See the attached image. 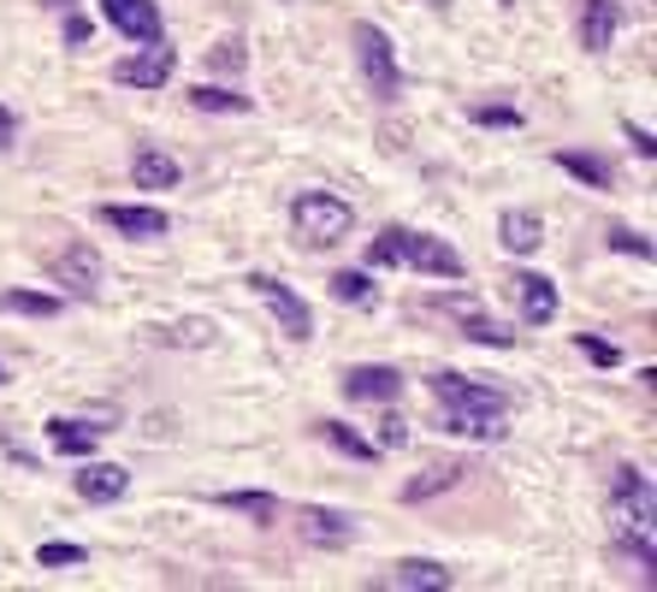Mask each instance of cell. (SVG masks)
Wrapping results in <instances>:
<instances>
[{"label":"cell","instance_id":"9a60e30c","mask_svg":"<svg viewBox=\"0 0 657 592\" xmlns=\"http://www.w3.org/2000/svg\"><path fill=\"white\" fill-rule=\"evenodd\" d=\"M54 278H60V285H72L78 296H90L101 285V255L90 249V243H72L65 255H54Z\"/></svg>","mask_w":657,"mask_h":592},{"label":"cell","instance_id":"484cf974","mask_svg":"<svg viewBox=\"0 0 657 592\" xmlns=\"http://www.w3.org/2000/svg\"><path fill=\"white\" fill-rule=\"evenodd\" d=\"M403 249H409V225H386V232L368 243V261L373 267H403Z\"/></svg>","mask_w":657,"mask_h":592},{"label":"cell","instance_id":"e575fe53","mask_svg":"<svg viewBox=\"0 0 657 592\" xmlns=\"http://www.w3.org/2000/svg\"><path fill=\"white\" fill-rule=\"evenodd\" d=\"M12 143H19V113L0 108V149H12Z\"/></svg>","mask_w":657,"mask_h":592},{"label":"cell","instance_id":"9c48e42d","mask_svg":"<svg viewBox=\"0 0 657 592\" xmlns=\"http://www.w3.org/2000/svg\"><path fill=\"white\" fill-rule=\"evenodd\" d=\"M510 296H515V303H522V320L527 326H551V320H557V285H551V278L545 273H515L510 278Z\"/></svg>","mask_w":657,"mask_h":592},{"label":"cell","instance_id":"8992f818","mask_svg":"<svg viewBox=\"0 0 657 592\" xmlns=\"http://www.w3.org/2000/svg\"><path fill=\"white\" fill-rule=\"evenodd\" d=\"M172 72H178V48H166V37L143 42V54H131V60L113 65V78L131 83V90H161Z\"/></svg>","mask_w":657,"mask_h":592},{"label":"cell","instance_id":"8fae6325","mask_svg":"<svg viewBox=\"0 0 657 592\" xmlns=\"http://www.w3.org/2000/svg\"><path fill=\"white\" fill-rule=\"evenodd\" d=\"M403 261H409V267H421V273H432V278H462V273H469L451 243H444V237H427V232H409Z\"/></svg>","mask_w":657,"mask_h":592},{"label":"cell","instance_id":"30bf717a","mask_svg":"<svg viewBox=\"0 0 657 592\" xmlns=\"http://www.w3.org/2000/svg\"><path fill=\"white\" fill-rule=\"evenodd\" d=\"M101 220H107L119 237H136V243H154V237L172 232V220L161 214V207H131V202H107V207H101Z\"/></svg>","mask_w":657,"mask_h":592},{"label":"cell","instance_id":"cb8c5ba5","mask_svg":"<svg viewBox=\"0 0 657 592\" xmlns=\"http://www.w3.org/2000/svg\"><path fill=\"white\" fill-rule=\"evenodd\" d=\"M219 510L255 516L267 528V521H279V498H273V492H219Z\"/></svg>","mask_w":657,"mask_h":592},{"label":"cell","instance_id":"e0dca14e","mask_svg":"<svg viewBox=\"0 0 657 592\" xmlns=\"http://www.w3.org/2000/svg\"><path fill=\"white\" fill-rule=\"evenodd\" d=\"M125 486H131V474L119 462H90L78 474V498L83 503H113V498H125Z\"/></svg>","mask_w":657,"mask_h":592},{"label":"cell","instance_id":"836d02e7","mask_svg":"<svg viewBox=\"0 0 657 592\" xmlns=\"http://www.w3.org/2000/svg\"><path fill=\"white\" fill-rule=\"evenodd\" d=\"M474 125H522L515 108H474Z\"/></svg>","mask_w":657,"mask_h":592},{"label":"cell","instance_id":"4fadbf2b","mask_svg":"<svg viewBox=\"0 0 657 592\" xmlns=\"http://www.w3.org/2000/svg\"><path fill=\"white\" fill-rule=\"evenodd\" d=\"M616 30H622V0H586V12H581V48L586 54H604V48L616 42Z\"/></svg>","mask_w":657,"mask_h":592},{"label":"cell","instance_id":"d6a6232c","mask_svg":"<svg viewBox=\"0 0 657 592\" xmlns=\"http://www.w3.org/2000/svg\"><path fill=\"white\" fill-rule=\"evenodd\" d=\"M397 445H409V421H397V415H386V421H379V439H373V450H397Z\"/></svg>","mask_w":657,"mask_h":592},{"label":"cell","instance_id":"44dd1931","mask_svg":"<svg viewBox=\"0 0 657 592\" xmlns=\"http://www.w3.org/2000/svg\"><path fill=\"white\" fill-rule=\"evenodd\" d=\"M462 474H474V468H469V462H444V468H427V474H414V480L403 486V503H427V498L451 492V486H456Z\"/></svg>","mask_w":657,"mask_h":592},{"label":"cell","instance_id":"7c38bea8","mask_svg":"<svg viewBox=\"0 0 657 592\" xmlns=\"http://www.w3.org/2000/svg\"><path fill=\"white\" fill-rule=\"evenodd\" d=\"M297 521H302V539H308V545H326V551H338V545H350V539H356V516L326 510V503H308Z\"/></svg>","mask_w":657,"mask_h":592},{"label":"cell","instance_id":"ffe728a7","mask_svg":"<svg viewBox=\"0 0 657 592\" xmlns=\"http://www.w3.org/2000/svg\"><path fill=\"white\" fill-rule=\"evenodd\" d=\"M48 445L60 450V457H95V445H101V427H90V421H48Z\"/></svg>","mask_w":657,"mask_h":592},{"label":"cell","instance_id":"1f68e13d","mask_svg":"<svg viewBox=\"0 0 657 592\" xmlns=\"http://www.w3.org/2000/svg\"><path fill=\"white\" fill-rule=\"evenodd\" d=\"M575 350L586 356V361H598V368H616V361H622V350H616V344H604V338H575Z\"/></svg>","mask_w":657,"mask_h":592},{"label":"cell","instance_id":"74e56055","mask_svg":"<svg viewBox=\"0 0 657 592\" xmlns=\"http://www.w3.org/2000/svg\"><path fill=\"white\" fill-rule=\"evenodd\" d=\"M0 386H7V368H0Z\"/></svg>","mask_w":657,"mask_h":592},{"label":"cell","instance_id":"277c9868","mask_svg":"<svg viewBox=\"0 0 657 592\" xmlns=\"http://www.w3.org/2000/svg\"><path fill=\"white\" fill-rule=\"evenodd\" d=\"M356 54H361V78H368V95L373 101H397V54H391V37L379 24H356Z\"/></svg>","mask_w":657,"mask_h":592},{"label":"cell","instance_id":"603a6c76","mask_svg":"<svg viewBox=\"0 0 657 592\" xmlns=\"http://www.w3.org/2000/svg\"><path fill=\"white\" fill-rule=\"evenodd\" d=\"M0 315L54 320V315H60V296H42V290H7V296H0Z\"/></svg>","mask_w":657,"mask_h":592},{"label":"cell","instance_id":"7a4b0ae2","mask_svg":"<svg viewBox=\"0 0 657 592\" xmlns=\"http://www.w3.org/2000/svg\"><path fill=\"white\" fill-rule=\"evenodd\" d=\"M290 225H297V237L308 249H332V243L350 237L356 207L343 196H332V190H302V196L290 202Z\"/></svg>","mask_w":657,"mask_h":592},{"label":"cell","instance_id":"f1b7e54d","mask_svg":"<svg viewBox=\"0 0 657 592\" xmlns=\"http://www.w3.org/2000/svg\"><path fill=\"white\" fill-rule=\"evenodd\" d=\"M83 557H90V551L72 545V539H48V545L37 551V563H42V569H78Z\"/></svg>","mask_w":657,"mask_h":592},{"label":"cell","instance_id":"ba28073f","mask_svg":"<svg viewBox=\"0 0 657 592\" xmlns=\"http://www.w3.org/2000/svg\"><path fill=\"white\" fill-rule=\"evenodd\" d=\"M101 19L131 42H154L161 37V7L154 0H101Z\"/></svg>","mask_w":657,"mask_h":592},{"label":"cell","instance_id":"d590c367","mask_svg":"<svg viewBox=\"0 0 657 592\" xmlns=\"http://www.w3.org/2000/svg\"><path fill=\"white\" fill-rule=\"evenodd\" d=\"M65 42H72V48L90 42V19H65Z\"/></svg>","mask_w":657,"mask_h":592},{"label":"cell","instance_id":"2e32d148","mask_svg":"<svg viewBox=\"0 0 657 592\" xmlns=\"http://www.w3.org/2000/svg\"><path fill=\"white\" fill-rule=\"evenodd\" d=\"M497 237H504L510 255H533L545 243V220L533 214V207H510V214L497 220Z\"/></svg>","mask_w":657,"mask_h":592},{"label":"cell","instance_id":"d4e9b609","mask_svg":"<svg viewBox=\"0 0 657 592\" xmlns=\"http://www.w3.org/2000/svg\"><path fill=\"white\" fill-rule=\"evenodd\" d=\"M315 432H320L326 445H338L343 457H356V462H373V457H379V450H373L368 439H361V432H350L343 421H315Z\"/></svg>","mask_w":657,"mask_h":592},{"label":"cell","instance_id":"3957f363","mask_svg":"<svg viewBox=\"0 0 657 592\" xmlns=\"http://www.w3.org/2000/svg\"><path fill=\"white\" fill-rule=\"evenodd\" d=\"M651 516H657L651 480L639 474V468H616V480H610V521L622 533H651Z\"/></svg>","mask_w":657,"mask_h":592},{"label":"cell","instance_id":"7402d4cb","mask_svg":"<svg viewBox=\"0 0 657 592\" xmlns=\"http://www.w3.org/2000/svg\"><path fill=\"white\" fill-rule=\"evenodd\" d=\"M557 166L568 172V178L593 184V190H610V166H604L598 154H581V149H557Z\"/></svg>","mask_w":657,"mask_h":592},{"label":"cell","instance_id":"d6986e66","mask_svg":"<svg viewBox=\"0 0 657 592\" xmlns=\"http://www.w3.org/2000/svg\"><path fill=\"white\" fill-rule=\"evenodd\" d=\"M386 586H403V592H444V586H456V574L444 569V563H427V557H409V563H397V574Z\"/></svg>","mask_w":657,"mask_h":592},{"label":"cell","instance_id":"4dcf8cb0","mask_svg":"<svg viewBox=\"0 0 657 592\" xmlns=\"http://www.w3.org/2000/svg\"><path fill=\"white\" fill-rule=\"evenodd\" d=\"M166 344H214V320H184L172 326V333H161Z\"/></svg>","mask_w":657,"mask_h":592},{"label":"cell","instance_id":"5b68a950","mask_svg":"<svg viewBox=\"0 0 657 592\" xmlns=\"http://www.w3.org/2000/svg\"><path fill=\"white\" fill-rule=\"evenodd\" d=\"M244 285H249L255 296H261V303L273 308V315H279L285 338H297V344H308V338H315V315H308V303H302V296L285 285V278H273V273H249Z\"/></svg>","mask_w":657,"mask_h":592},{"label":"cell","instance_id":"83f0119b","mask_svg":"<svg viewBox=\"0 0 657 592\" xmlns=\"http://www.w3.org/2000/svg\"><path fill=\"white\" fill-rule=\"evenodd\" d=\"M332 296H338V303H350V308H373L368 273H332Z\"/></svg>","mask_w":657,"mask_h":592},{"label":"cell","instance_id":"6da1fadb","mask_svg":"<svg viewBox=\"0 0 657 592\" xmlns=\"http://www.w3.org/2000/svg\"><path fill=\"white\" fill-rule=\"evenodd\" d=\"M432 404L444 415V432H462V439H504L510 432V409L504 391L480 386L469 374H432Z\"/></svg>","mask_w":657,"mask_h":592},{"label":"cell","instance_id":"8d00e7d4","mask_svg":"<svg viewBox=\"0 0 657 592\" xmlns=\"http://www.w3.org/2000/svg\"><path fill=\"white\" fill-rule=\"evenodd\" d=\"M628 136H634V149H639V154H646V161H651V154H657V143H651V131H646V125H628Z\"/></svg>","mask_w":657,"mask_h":592},{"label":"cell","instance_id":"52a82bcc","mask_svg":"<svg viewBox=\"0 0 657 592\" xmlns=\"http://www.w3.org/2000/svg\"><path fill=\"white\" fill-rule=\"evenodd\" d=\"M397 391H403V374L386 368V361L343 368V397H350V404H397Z\"/></svg>","mask_w":657,"mask_h":592},{"label":"cell","instance_id":"f546056e","mask_svg":"<svg viewBox=\"0 0 657 592\" xmlns=\"http://www.w3.org/2000/svg\"><path fill=\"white\" fill-rule=\"evenodd\" d=\"M610 249H616V255L651 261V237H646V232H628V225H616V232H610Z\"/></svg>","mask_w":657,"mask_h":592},{"label":"cell","instance_id":"4316f807","mask_svg":"<svg viewBox=\"0 0 657 592\" xmlns=\"http://www.w3.org/2000/svg\"><path fill=\"white\" fill-rule=\"evenodd\" d=\"M189 108H196V113H249L255 101H249V95H232V90H207V83H196V90H189Z\"/></svg>","mask_w":657,"mask_h":592},{"label":"cell","instance_id":"ac0fdd59","mask_svg":"<svg viewBox=\"0 0 657 592\" xmlns=\"http://www.w3.org/2000/svg\"><path fill=\"white\" fill-rule=\"evenodd\" d=\"M184 172H178V161L172 154H161V149H136L131 154V184L136 190H172Z\"/></svg>","mask_w":657,"mask_h":592},{"label":"cell","instance_id":"5bb4252c","mask_svg":"<svg viewBox=\"0 0 657 592\" xmlns=\"http://www.w3.org/2000/svg\"><path fill=\"white\" fill-rule=\"evenodd\" d=\"M444 308H451V315L462 320V338H474V344H492V350H510V344H515V333H510V326H504V320H492V315H480V308L469 303V296H451Z\"/></svg>","mask_w":657,"mask_h":592}]
</instances>
